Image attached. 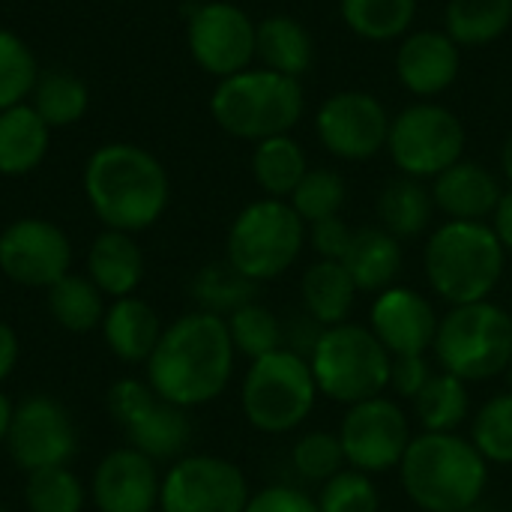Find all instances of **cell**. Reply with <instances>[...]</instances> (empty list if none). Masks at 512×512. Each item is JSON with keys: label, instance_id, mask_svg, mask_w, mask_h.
Returning a JSON list of instances; mask_svg holds the SVG:
<instances>
[{"label": "cell", "instance_id": "obj_11", "mask_svg": "<svg viewBox=\"0 0 512 512\" xmlns=\"http://www.w3.org/2000/svg\"><path fill=\"white\" fill-rule=\"evenodd\" d=\"M336 435L348 468L369 477L399 468L414 441L408 414L387 396L351 405Z\"/></svg>", "mask_w": 512, "mask_h": 512}, {"label": "cell", "instance_id": "obj_13", "mask_svg": "<svg viewBox=\"0 0 512 512\" xmlns=\"http://www.w3.org/2000/svg\"><path fill=\"white\" fill-rule=\"evenodd\" d=\"M186 45L198 69L219 81L237 75L255 60V21L228 0H207L189 12Z\"/></svg>", "mask_w": 512, "mask_h": 512}, {"label": "cell", "instance_id": "obj_10", "mask_svg": "<svg viewBox=\"0 0 512 512\" xmlns=\"http://www.w3.org/2000/svg\"><path fill=\"white\" fill-rule=\"evenodd\" d=\"M465 123L447 105L420 99L402 108L390 123L387 153L393 165L414 180H435L465 159Z\"/></svg>", "mask_w": 512, "mask_h": 512}, {"label": "cell", "instance_id": "obj_8", "mask_svg": "<svg viewBox=\"0 0 512 512\" xmlns=\"http://www.w3.org/2000/svg\"><path fill=\"white\" fill-rule=\"evenodd\" d=\"M306 246V222L288 201L258 198L246 204L225 240V261L255 285L285 276Z\"/></svg>", "mask_w": 512, "mask_h": 512}, {"label": "cell", "instance_id": "obj_31", "mask_svg": "<svg viewBox=\"0 0 512 512\" xmlns=\"http://www.w3.org/2000/svg\"><path fill=\"white\" fill-rule=\"evenodd\" d=\"M48 312L57 321V327H63L66 333H93L102 327L105 318V294L78 273H66L60 282H54L48 288Z\"/></svg>", "mask_w": 512, "mask_h": 512}, {"label": "cell", "instance_id": "obj_49", "mask_svg": "<svg viewBox=\"0 0 512 512\" xmlns=\"http://www.w3.org/2000/svg\"><path fill=\"white\" fill-rule=\"evenodd\" d=\"M12 411L15 405L6 399V393L0 390V444H6V435H9V423H12Z\"/></svg>", "mask_w": 512, "mask_h": 512}, {"label": "cell", "instance_id": "obj_26", "mask_svg": "<svg viewBox=\"0 0 512 512\" xmlns=\"http://www.w3.org/2000/svg\"><path fill=\"white\" fill-rule=\"evenodd\" d=\"M300 294H303V306H306L309 318H315L321 327H336V324L348 321L360 291L342 261L318 258L303 273Z\"/></svg>", "mask_w": 512, "mask_h": 512}, {"label": "cell", "instance_id": "obj_24", "mask_svg": "<svg viewBox=\"0 0 512 512\" xmlns=\"http://www.w3.org/2000/svg\"><path fill=\"white\" fill-rule=\"evenodd\" d=\"M342 264L360 294H381L393 288L402 273V243L381 225L357 228Z\"/></svg>", "mask_w": 512, "mask_h": 512}, {"label": "cell", "instance_id": "obj_44", "mask_svg": "<svg viewBox=\"0 0 512 512\" xmlns=\"http://www.w3.org/2000/svg\"><path fill=\"white\" fill-rule=\"evenodd\" d=\"M351 240H354V228H348L342 216H330L315 225H306V243L315 249L321 261H342L348 255Z\"/></svg>", "mask_w": 512, "mask_h": 512}, {"label": "cell", "instance_id": "obj_14", "mask_svg": "<svg viewBox=\"0 0 512 512\" xmlns=\"http://www.w3.org/2000/svg\"><path fill=\"white\" fill-rule=\"evenodd\" d=\"M393 117L384 102L366 90H339L315 114V132L327 153L345 162H363L387 150Z\"/></svg>", "mask_w": 512, "mask_h": 512}, {"label": "cell", "instance_id": "obj_30", "mask_svg": "<svg viewBox=\"0 0 512 512\" xmlns=\"http://www.w3.org/2000/svg\"><path fill=\"white\" fill-rule=\"evenodd\" d=\"M512 27V0H450L444 30L459 48H483Z\"/></svg>", "mask_w": 512, "mask_h": 512}, {"label": "cell", "instance_id": "obj_36", "mask_svg": "<svg viewBox=\"0 0 512 512\" xmlns=\"http://www.w3.org/2000/svg\"><path fill=\"white\" fill-rule=\"evenodd\" d=\"M228 324V333H231V342H234V351L249 357V360H258V357H267L282 345L285 339V330H282V321L261 303H246L240 306L237 312H231L225 318Z\"/></svg>", "mask_w": 512, "mask_h": 512}, {"label": "cell", "instance_id": "obj_21", "mask_svg": "<svg viewBox=\"0 0 512 512\" xmlns=\"http://www.w3.org/2000/svg\"><path fill=\"white\" fill-rule=\"evenodd\" d=\"M99 330H102L108 351L120 363L135 366V363L150 360L165 327L150 303H144L141 297H120L105 309Z\"/></svg>", "mask_w": 512, "mask_h": 512}, {"label": "cell", "instance_id": "obj_51", "mask_svg": "<svg viewBox=\"0 0 512 512\" xmlns=\"http://www.w3.org/2000/svg\"><path fill=\"white\" fill-rule=\"evenodd\" d=\"M504 375H507V384H510V393H512V363L507 366V372H504Z\"/></svg>", "mask_w": 512, "mask_h": 512}, {"label": "cell", "instance_id": "obj_50", "mask_svg": "<svg viewBox=\"0 0 512 512\" xmlns=\"http://www.w3.org/2000/svg\"><path fill=\"white\" fill-rule=\"evenodd\" d=\"M501 168H504L507 180H510V183H512V132H510V135H507L504 147H501Z\"/></svg>", "mask_w": 512, "mask_h": 512}, {"label": "cell", "instance_id": "obj_40", "mask_svg": "<svg viewBox=\"0 0 512 512\" xmlns=\"http://www.w3.org/2000/svg\"><path fill=\"white\" fill-rule=\"evenodd\" d=\"M471 441L489 465H512V393L489 399L477 411Z\"/></svg>", "mask_w": 512, "mask_h": 512}, {"label": "cell", "instance_id": "obj_6", "mask_svg": "<svg viewBox=\"0 0 512 512\" xmlns=\"http://www.w3.org/2000/svg\"><path fill=\"white\" fill-rule=\"evenodd\" d=\"M318 393L339 405H357L390 390L393 357L363 324L324 327L309 354Z\"/></svg>", "mask_w": 512, "mask_h": 512}, {"label": "cell", "instance_id": "obj_7", "mask_svg": "<svg viewBox=\"0 0 512 512\" xmlns=\"http://www.w3.org/2000/svg\"><path fill=\"white\" fill-rule=\"evenodd\" d=\"M432 351L441 369L465 384L498 378L512 363V315L492 300L453 306L438 324Z\"/></svg>", "mask_w": 512, "mask_h": 512}, {"label": "cell", "instance_id": "obj_5", "mask_svg": "<svg viewBox=\"0 0 512 512\" xmlns=\"http://www.w3.org/2000/svg\"><path fill=\"white\" fill-rule=\"evenodd\" d=\"M306 108L303 84L264 66H249L216 84L210 114L222 132L240 141L291 135Z\"/></svg>", "mask_w": 512, "mask_h": 512}, {"label": "cell", "instance_id": "obj_43", "mask_svg": "<svg viewBox=\"0 0 512 512\" xmlns=\"http://www.w3.org/2000/svg\"><path fill=\"white\" fill-rule=\"evenodd\" d=\"M156 393L147 381H138V378H120L117 384H111L108 390V411L111 417L129 429L132 423H138L153 405H156Z\"/></svg>", "mask_w": 512, "mask_h": 512}, {"label": "cell", "instance_id": "obj_22", "mask_svg": "<svg viewBox=\"0 0 512 512\" xmlns=\"http://www.w3.org/2000/svg\"><path fill=\"white\" fill-rule=\"evenodd\" d=\"M87 279L105 297H132L144 279V255L132 234L105 228L87 252Z\"/></svg>", "mask_w": 512, "mask_h": 512}, {"label": "cell", "instance_id": "obj_28", "mask_svg": "<svg viewBox=\"0 0 512 512\" xmlns=\"http://www.w3.org/2000/svg\"><path fill=\"white\" fill-rule=\"evenodd\" d=\"M309 162L306 150L291 135H273L255 144L252 150V177L264 198L288 201L300 180L306 177Z\"/></svg>", "mask_w": 512, "mask_h": 512}, {"label": "cell", "instance_id": "obj_9", "mask_svg": "<svg viewBox=\"0 0 512 512\" xmlns=\"http://www.w3.org/2000/svg\"><path fill=\"white\" fill-rule=\"evenodd\" d=\"M318 396L309 360L279 348L252 360L240 387V408L252 429L264 435H288L309 420Z\"/></svg>", "mask_w": 512, "mask_h": 512}, {"label": "cell", "instance_id": "obj_29", "mask_svg": "<svg viewBox=\"0 0 512 512\" xmlns=\"http://www.w3.org/2000/svg\"><path fill=\"white\" fill-rule=\"evenodd\" d=\"M123 432L132 450L144 453L153 462H162V459H180V453L192 438V423L186 417V408L156 399V405Z\"/></svg>", "mask_w": 512, "mask_h": 512}, {"label": "cell", "instance_id": "obj_42", "mask_svg": "<svg viewBox=\"0 0 512 512\" xmlns=\"http://www.w3.org/2000/svg\"><path fill=\"white\" fill-rule=\"evenodd\" d=\"M321 512H381V495L369 474L345 468L321 486Z\"/></svg>", "mask_w": 512, "mask_h": 512}, {"label": "cell", "instance_id": "obj_16", "mask_svg": "<svg viewBox=\"0 0 512 512\" xmlns=\"http://www.w3.org/2000/svg\"><path fill=\"white\" fill-rule=\"evenodd\" d=\"M6 450L12 462L33 474L42 468L69 465L78 450V432L69 411L51 396H27L12 411Z\"/></svg>", "mask_w": 512, "mask_h": 512}, {"label": "cell", "instance_id": "obj_23", "mask_svg": "<svg viewBox=\"0 0 512 512\" xmlns=\"http://www.w3.org/2000/svg\"><path fill=\"white\" fill-rule=\"evenodd\" d=\"M255 60L288 78H303L315 63V39L303 21L276 12L255 21Z\"/></svg>", "mask_w": 512, "mask_h": 512}, {"label": "cell", "instance_id": "obj_32", "mask_svg": "<svg viewBox=\"0 0 512 512\" xmlns=\"http://www.w3.org/2000/svg\"><path fill=\"white\" fill-rule=\"evenodd\" d=\"M345 27L366 42H393L408 36L417 18V0H339Z\"/></svg>", "mask_w": 512, "mask_h": 512}, {"label": "cell", "instance_id": "obj_45", "mask_svg": "<svg viewBox=\"0 0 512 512\" xmlns=\"http://www.w3.org/2000/svg\"><path fill=\"white\" fill-rule=\"evenodd\" d=\"M243 512H321L318 501L294 486H267L255 492Z\"/></svg>", "mask_w": 512, "mask_h": 512}, {"label": "cell", "instance_id": "obj_18", "mask_svg": "<svg viewBox=\"0 0 512 512\" xmlns=\"http://www.w3.org/2000/svg\"><path fill=\"white\" fill-rule=\"evenodd\" d=\"M90 489L99 512H153L159 507L162 477L153 459L120 447L96 465Z\"/></svg>", "mask_w": 512, "mask_h": 512}, {"label": "cell", "instance_id": "obj_20", "mask_svg": "<svg viewBox=\"0 0 512 512\" xmlns=\"http://www.w3.org/2000/svg\"><path fill=\"white\" fill-rule=\"evenodd\" d=\"M429 189L435 198V210H441L453 222H489L504 195L498 177L474 159H459L456 165L441 171Z\"/></svg>", "mask_w": 512, "mask_h": 512}, {"label": "cell", "instance_id": "obj_4", "mask_svg": "<svg viewBox=\"0 0 512 512\" xmlns=\"http://www.w3.org/2000/svg\"><path fill=\"white\" fill-rule=\"evenodd\" d=\"M423 267L432 291L444 303H480L498 288L507 267V249L489 222L447 219L432 231L423 252Z\"/></svg>", "mask_w": 512, "mask_h": 512}, {"label": "cell", "instance_id": "obj_12", "mask_svg": "<svg viewBox=\"0 0 512 512\" xmlns=\"http://www.w3.org/2000/svg\"><path fill=\"white\" fill-rule=\"evenodd\" d=\"M252 492L246 474L222 456H180L159 489L162 512H243Z\"/></svg>", "mask_w": 512, "mask_h": 512}, {"label": "cell", "instance_id": "obj_46", "mask_svg": "<svg viewBox=\"0 0 512 512\" xmlns=\"http://www.w3.org/2000/svg\"><path fill=\"white\" fill-rule=\"evenodd\" d=\"M432 366L426 360V354H405V357H393V372H390V387L402 396V399H417V393L429 384L432 378Z\"/></svg>", "mask_w": 512, "mask_h": 512}, {"label": "cell", "instance_id": "obj_35", "mask_svg": "<svg viewBox=\"0 0 512 512\" xmlns=\"http://www.w3.org/2000/svg\"><path fill=\"white\" fill-rule=\"evenodd\" d=\"M255 288L258 285L252 279H246L243 273H237L228 261L207 264L192 279V294H195L198 306L213 315H231L240 306L252 303Z\"/></svg>", "mask_w": 512, "mask_h": 512}, {"label": "cell", "instance_id": "obj_34", "mask_svg": "<svg viewBox=\"0 0 512 512\" xmlns=\"http://www.w3.org/2000/svg\"><path fill=\"white\" fill-rule=\"evenodd\" d=\"M471 411L468 384L450 372H438L414 399V414L423 432H456Z\"/></svg>", "mask_w": 512, "mask_h": 512}, {"label": "cell", "instance_id": "obj_38", "mask_svg": "<svg viewBox=\"0 0 512 512\" xmlns=\"http://www.w3.org/2000/svg\"><path fill=\"white\" fill-rule=\"evenodd\" d=\"M84 501V486L66 465L27 474L24 504L30 512H81Z\"/></svg>", "mask_w": 512, "mask_h": 512}, {"label": "cell", "instance_id": "obj_48", "mask_svg": "<svg viewBox=\"0 0 512 512\" xmlns=\"http://www.w3.org/2000/svg\"><path fill=\"white\" fill-rule=\"evenodd\" d=\"M492 228H495L501 246L507 249V255H512V189L501 195V204L492 216Z\"/></svg>", "mask_w": 512, "mask_h": 512}, {"label": "cell", "instance_id": "obj_19", "mask_svg": "<svg viewBox=\"0 0 512 512\" xmlns=\"http://www.w3.org/2000/svg\"><path fill=\"white\" fill-rule=\"evenodd\" d=\"M462 72V48L447 30H414L396 48L399 84L417 99H435L456 84Z\"/></svg>", "mask_w": 512, "mask_h": 512}, {"label": "cell", "instance_id": "obj_2", "mask_svg": "<svg viewBox=\"0 0 512 512\" xmlns=\"http://www.w3.org/2000/svg\"><path fill=\"white\" fill-rule=\"evenodd\" d=\"M84 198L111 231L138 234L162 219L171 198L165 165L144 147L111 141L90 153L84 165Z\"/></svg>", "mask_w": 512, "mask_h": 512}, {"label": "cell", "instance_id": "obj_47", "mask_svg": "<svg viewBox=\"0 0 512 512\" xmlns=\"http://www.w3.org/2000/svg\"><path fill=\"white\" fill-rule=\"evenodd\" d=\"M18 357H21V342H18V333L0 321V384L15 372L18 366Z\"/></svg>", "mask_w": 512, "mask_h": 512}, {"label": "cell", "instance_id": "obj_3", "mask_svg": "<svg viewBox=\"0 0 512 512\" xmlns=\"http://www.w3.org/2000/svg\"><path fill=\"white\" fill-rule=\"evenodd\" d=\"M399 480L417 510L474 512L489 486V462L459 432H423L414 435Z\"/></svg>", "mask_w": 512, "mask_h": 512}, {"label": "cell", "instance_id": "obj_1", "mask_svg": "<svg viewBox=\"0 0 512 512\" xmlns=\"http://www.w3.org/2000/svg\"><path fill=\"white\" fill-rule=\"evenodd\" d=\"M234 342L222 315L189 312L171 321L147 360V384L162 402L201 408L225 393L234 375Z\"/></svg>", "mask_w": 512, "mask_h": 512}, {"label": "cell", "instance_id": "obj_15", "mask_svg": "<svg viewBox=\"0 0 512 512\" xmlns=\"http://www.w3.org/2000/svg\"><path fill=\"white\" fill-rule=\"evenodd\" d=\"M72 243L48 219L24 216L0 231V273L21 288H51L69 273Z\"/></svg>", "mask_w": 512, "mask_h": 512}, {"label": "cell", "instance_id": "obj_41", "mask_svg": "<svg viewBox=\"0 0 512 512\" xmlns=\"http://www.w3.org/2000/svg\"><path fill=\"white\" fill-rule=\"evenodd\" d=\"M291 462H294V471L306 483H318V486L333 480L348 465L345 453H342V444H339V435H333V432H309V435H303L291 450Z\"/></svg>", "mask_w": 512, "mask_h": 512}, {"label": "cell", "instance_id": "obj_39", "mask_svg": "<svg viewBox=\"0 0 512 512\" xmlns=\"http://www.w3.org/2000/svg\"><path fill=\"white\" fill-rule=\"evenodd\" d=\"M36 78L39 66L30 45L18 33L0 27V111L21 105L33 93Z\"/></svg>", "mask_w": 512, "mask_h": 512}, {"label": "cell", "instance_id": "obj_37", "mask_svg": "<svg viewBox=\"0 0 512 512\" xmlns=\"http://www.w3.org/2000/svg\"><path fill=\"white\" fill-rule=\"evenodd\" d=\"M348 198V186L345 177L333 168H309L306 177L300 180V186L294 189V195L288 198V204L297 210V216L306 225H315L321 219L339 216Z\"/></svg>", "mask_w": 512, "mask_h": 512}, {"label": "cell", "instance_id": "obj_25", "mask_svg": "<svg viewBox=\"0 0 512 512\" xmlns=\"http://www.w3.org/2000/svg\"><path fill=\"white\" fill-rule=\"evenodd\" d=\"M48 144H51V129L27 102L0 111V174L3 177H24L36 171L48 153Z\"/></svg>", "mask_w": 512, "mask_h": 512}, {"label": "cell", "instance_id": "obj_27", "mask_svg": "<svg viewBox=\"0 0 512 512\" xmlns=\"http://www.w3.org/2000/svg\"><path fill=\"white\" fill-rule=\"evenodd\" d=\"M432 216H435V198L423 180L402 174V177L390 180L378 195L381 228L390 231L396 240L420 237L432 225Z\"/></svg>", "mask_w": 512, "mask_h": 512}, {"label": "cell", "instance_id": "obj_33", "mask_svg": "<svg viewBox=\"0 0 512 512\" xmlns=\"http://www.w3.org/2000/svg\"><path fill=\"white\" fill-rule=\"evenodd\" d=\"M30 108L45 120L48 129H63L78 123L87 108H90V90L87 84L72 75V72H39L33 93H30Z\"/></svg>", "mask_w": 512, "mask_h": 512}, {"label": "cell", "instance_id": "obj_17", "mask_svg": "<svg viewBox=\"0 0 512 512\" xmlns=\"http://www.w3.org/2000/svg\"><path fill=\"white\" fill-rule=\"evenodd\" d=\"M438 324L441 318L432 300L405 285L381 291L369 312V330L390 351V357L426 354L435 345Z\"/></svg>", "mask_w": 512, "mask_h": 512}, {"label": "cell", "instance_id": "obj_52", "mask_svg": "<svg viewBox=\"0 0 512 512\" xmlns=\"http://www.w3.org/2000/svg\"><path fill=\"white\" fill-rule=\"evenodd\" d=\"M0 512H12V510H6V507H0Z\"/></svg>", "mask_w": 512, "mask_h": 512}]
</instances>
